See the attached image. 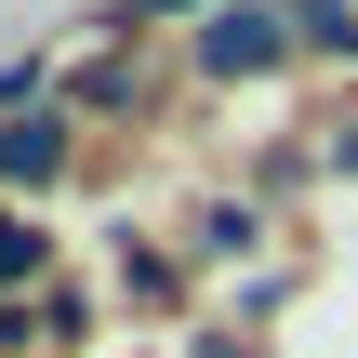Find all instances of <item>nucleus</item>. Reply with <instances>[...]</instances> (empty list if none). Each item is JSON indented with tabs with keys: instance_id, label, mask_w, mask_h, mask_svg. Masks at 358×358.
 Instances as JSON below:
<instances>
[{
	"instance_id": "4",
	"label": "nucleus",
	"mask_w": 358,
	"mask_h": 358,
	"mask_svg": "<svg viewBox=\"0 0 358 358\" xmlns=\"http://www.w3.org/2000/svg\"><path fill=\"white\" fill-rule=\"evenodd\" d=\"M146 13H199V0H146Z\"/></svg>"
},
{
	"instance_id": "3",
	"label": "nucleus",
	"mask_w": 358,
	"mask_h": 358,
	"mask_svg": "<svg viewBox=\"0 0 358 358\" xmlns=\"http://www.w3.org/2000/svg\"><path fill=\"white\" fill-rule=\"evenodd\" d=\"M0 279H40V239L27 226H0Z\"/></svg>"
},
{
	"instance_id": "2",
	"label": "nucleus",
	"mask_w": 358,
	"mask_h": 358,
	"mask_svg": "<svg viewBox=\"0 0 358 358\" xmlns=\"http://www.w3.org/2000/svg\"><path fill=\"white\" fill-rule=\"evenodd\" d=\"M292 27H306V40H358V13H345V0H292Z\"/></svg>"
},
{
	"instance_id": "1",
	"label": "nucleus",
	"mask_w": 358,
	"mask_h": 358,
	"mask_svg": "<svg viewBox=\"0 0 358 358\" xmlns=\"http://www.w3.org/2000/svg\"><path fill=\"white\" fill-rule=\"evenodd\" d=\"M279 40H292V27H279L266 0H239V13H213V27H199V66H213V80H239V66H266Z\"/></svg>"
}]
</instances>
